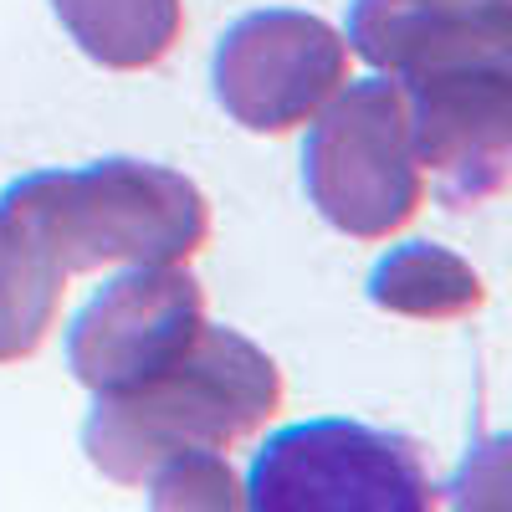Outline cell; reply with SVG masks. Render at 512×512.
<instances>
[{"label":"cell","instance_id":"obj_1","mask_svg":"<svg viewBox=\"0 0 512 512\" xmlns=\"http://www.w3.org/2000/svg\"><path fill=\"white\" fill-rule=\"evenodd\" d=\"M282 410V369L236 328H200L195 344L144 374L139 384L98 395L82 451L118 487H144L154 466L185 451H226Z\"/></svg>","mask_w":512,"mask_h":512},{"label":"cell","instance_id":"obj_2","mask_svg":"<svg viewBox=\"0 0 512 512\" xmlns=\"http://www.w3.org/2000/svg\"><path fill=\"white\" fill-rule=\"evenodd\" d=\"M0 210L67 277L98 267H175L210 241L200 185L149 159L36 169L6 185Z\"/></svg>","mask_w":512,"mask_h":512},{"label":"cell","instance_id":"obj_3","mask_svg":"<svg viewBox=\"0 0 512 512\" xmlns=\"http://www.w3.org/2000/svg\"><path fill=\"white\" fill-rule=\"evenodd\" d=\"M303 185L318 216L354 241H390L415 221L425 175L410 144L405 88L395 77L344 82L318 113L303 144Z\"/></svg>","mask_w":512,"mask_h":512},{"label":"cell","instance_id":"obj_4","mask_svg":"<svg viewBox=\"0 0 512 512\" xmlns=\"http://www.w3.org/2000/svg\"><path fill=\"white\" fill-rule=\"evenodd\" d=\"M241 502L256 512H431L441 487L420 446L364 420L282 425L251 456Z\"/></svg>","mask_w":512,"mask_h":512},{"label":"cell","instance_id":"obj_5","mask_svg":"<svg viewBox=\"0 0 512 512\" xmlns=\"http://www.w3.org/2000/svg\"><path fill=\"white\" fill-rule=\"evenodd\" d=\"M349 41L308 11H251L226 26L210 57L221 108L246 134H287L349 82Z\"/></svg>","mask_w":512,"mask_h":512},{"label":"cell","instance_id":"obj_6","mask_svg":"<svg viewBox=\"0 0 512 512\" xmlns=\"http://www.w3.org/2000/svg\"><path fill=\"white\" fill-rule=\"evenodd\" d=\"M420 175L446 210H477L512 180V62L395 77Z\"/></svg>","mask_w":512,"mask_h":512},{"label":"cell","instance_id":"obj_7","mask_svg":"<svg viewBox=\"0 0 512 512\" xmlns=\"http://www.w3.org/2000/svg\"><path fill=\"white\" fill-rule=\"evenodd\" d=\"M205 328V287L175 267L113 277L67 328V369L82 390L113 395L180 359Z\"/></svg>","mask_w":512,"mask_h":512},{"label":"cell","instance_id":"obj_8","mask_svg":"<svg viewBox=\"0 0 512 512\" xmlns=\"http://www.w3.org/2000/svg\"><path fill=\"white\" fill-rule=\"evenodd\" d=\"M344 41L384 77L512 62V0H354Z\"/></svg>","mask_w":512,"mask_h":512},{"label":"cell","instance_id":"obj_9","mask_svg":"<svg viewBox=\"0 0 512 512\" xmlns=\"http://www.w3.org/2000/svg\"><path fill=\"white\" fill-rule=\"evenodd\" d=\"M369 303L415 323H451L487 303V282L472 262L436 241H405L374 262Z\"/></svg>","mask_w":512,"mask_h":512},{"label":"cell","instance_id":"obj_10","mask_svg":"<svg viewBox=\"0 0 512 512\" xmlns=\"http://www.w3.org/2000/svg\"><path fill=\"white\" fill-rule=\"evenodd\" d=\"M52 11L77 47L113 72L164 62L185 31V0H52Z\"/></svg>","mask_w":512,"mask_h":512},{"label":"cell","instance_id":"obj_11","mask_svg":"<svg viewBox=\"0 0 512 512\" xmlns=\"http://www.w3.org/2000/svg\"><path fill=\"white\" fill-rule=\"evenodd\" d=\"M67 272H57L0 210V364L31 359L62 313Z\"/></svg>","mask_w":512,"mask_h":512},{"label":"cell","instance_id":"obj_12","mask_svg":"<svg viewBox=\"0 0 512 512\" xmlns=\"http://www.w3.org/2000/svg\"><path fill=\"white\" fill-rule=\"evenodd\" d=\"M154 507H241V482L221 451H185L144 482Z\"/></svg>","mask_w":512,"mask_h":512}]
</instances>
